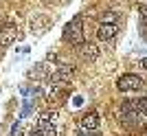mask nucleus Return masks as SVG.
Instances as JSON below:
<instances>
[{"label":"nucleus","mask_w":147,"mask_h":136,"mask_svg":"<svg viewBox=\"0 0 147 136\" xmlns=\"http://www.w3.org/2000/svg\"><path fill=\"white\" fill-rule=\"evenodd\" d=\"M64 40H66L68 44H73V46L84 44V40H86V31H84V18H79V15H77V18H73L66 26H64Z\"/></svg>","instance_id":"nucleus-1"},{"label":"nucleus","mask_w":147,"mask_h":136,"mask_svg":"<svg viewBox=\"0 0 147 136\" xmlns=\"http://www.w3.org/2000/svg\"><path fill=\"white\" fill-rule=\"evenodd\" d=\"M145 86V81L138 77V75H121L117 79V88L121 90V92H132V90H141V88Z\"/></svg>","instance_id":"nucleus-2"},{"label":"nucleus","mask_w":147,"mask_h":136,"mask_svg":"<svg viewBox=\"0 0 147 136\" xmlns=\"http://www.w3.org/2000/svg\"><path fill=\"white\" fill-rule=\"evenodd\" d=\"M51 24H53V20L46 15V13H35L33 18H31L29 26H31V33H35V35H42V33H46L51 29Z\"/></svg>","instance_id":"nucleus-3"},{"label":"nucleus","mask_w":147,"mask_h":136,"mask_svg":"<svg viewBox=\"0 0 147 136\" xmlns=\"http://www.w3.org/2000/svg\"><path fill=\"white\" fill-rule=\"evenodd\" d=\"M55 70H57V66H53V64H49V62H40V64L33 66L29 77L31 79H51V77L55 75Z\"/></svg>","instance_id":"nucleus-4"},{"label":"nucleus","mask_w":147,"mask_h":136,"mask_svg":"<svg viewBox=\"0 0 147 136\" xmlns=\"http://www.w3.org/2000/svg\"><path fill=\"white\" fill-rule=\"evenodd\" d=\"M16 40H18V26L11 24V22L2 24V29H0V44L2 46H11Z\"/></svg>","instance_id":"nucleus-5"},{"label":"nucleus","mask_w":147,"mask_h":136,"mask_svg":"<svg viewBox=\"0 0 147 136\" xmlns=\"http://www.w3.org/2000/svg\"><path fill=\"white\" fill-rule=\"evenodd\" d=\"M77 53H79L86 62H94V59L99 57V46L94 42H84V44L77 46Z\"/></svg>","instance_id":"nucleus-6"},{"label":"nucleus","mask_w":147,"mask_h":136,"mask_svg":"<svg viewBox=\"0 0 147 136\" xmlns=\"http://www.w3.org/2000/svg\"><path fill=\"white\" fill-rule=\"evenodd\" d=\"M119 33V26L117 24H101L97 29V37L99 40H103V42H110V40H114Z\"/></svg>","instance_id":"nucleus-7"},{"label":"nucleus","mask_w":147,"mask_h":136,"mask_svg":"<svg viewBox=\"0 0 147 136\" xmlns=\"http://www.w3.org/2000/svg\"><path fill=\"white\" fill-rule=\"evenodd\" d=\"M79 125L84 127V130H99V114H97V112H88V114H84Z\"/></svg>","instance_id":"nucleus-8"},{"label":"nucleus","mask_w":147,"mask_h":136,"mask_svg":"<svg viewBox=\"0 0 147 136\" xmlns=\"http://www.w3.org/2000/svg\"><path fill=\"white\" fill-rule=\"evenodd\" d=\"M57 118H59V114H57L55 110H44L40 116H37V123L40 125H57Z\"/></svg>","instance_id":"nucleus-9"},{"label":"nucleus","mask_w":147,"mask_h":136,"mask_svg":"<svg viewBox=\"0 0 147 136\" xmlns=\"http://www.w3.org/2000/svg\"><path fill=\"white\" fill-rule=\"evenodd\" d=\"M37 130L42 132V136H59V127L57 125H40Z\"/></svg>","instance_id":"nucleus-10"},{"label":"nucleus","mask_w":147,"mask_h":136,"mask_svg":"<svg viewBox=\"0 0 147 136\" xmlns=\"http://www.w3.org/2000/svg\"><path fill=\"white\" fill-rule=\"evenodd\" d=\"M117 20H119V15L114 11H105L101 15V24H117Z\"/></svg>","instance_id":"nucleus-11"},{"label":"nucleus","mask_w":147,"mask_h":136,"mask_svg":"<svg viewBox=\"0 0 147 136\" xmlns=\"http://www.w3.org/2000/svg\"><path fill=\"white\" fill-rule=\"evenodd\" d=\"M132 105H134V110H136V112L147 114V99H136V101H132Z\"/></svg>","instance_id":"nucleus-12"},{"label":"nucleus","mask_w":147,"mask_h":136,"mask_svg":"<svg viewBox=\"0 0 147 136\" xmlns=\"http://www.w3.org/2000/svg\"><path fill=\"white\" fill-rule=\"evenodd\" d=\"M141 20H145V22H147V5L141 7Z\"/></svg>","instance_id":"nucleus-13"},{"label":"nucleus","mask_w":147,"mask_h":136,"mask_svg":"<svg viewBox=\"0 0 147 136\" xmlns=\"http://www.w3.org/2000/svg\"><path fill=\"white\" fill-rule=\"evenodd\" d=\"M141 29H143V33L147 35V22H145V20H141Z\"/></svg>","instance_id":"nucleus-14"},{"label":"nucleus","mask_w":147,"mask_h":136,"mask_svg":"<svg viewBox=\"0 0 147 136\" xmlns=\"http://www.w3.org/2000/svg\"><path fill=\"white\" fill-rule=\"evenodd\" d=\"M141 68H143V70L147 73V57H145V59H141Z\"/></svg>","instance_id":"nucleus-15"},{"label":"nucleus","mask_w":147,"mask_h":136,"mask_svg":"<svg viewBox=\"0 0 147 136\" xmlns=\"http://www.w3.org/2000/svg\"><path fill=\"white\" fill-rule=\"evenodd\" d=\"M29 136H42V132H40V130H35V132H31Z\"/></svg>","instance_id":"nucleus-16"}]
</instances>
